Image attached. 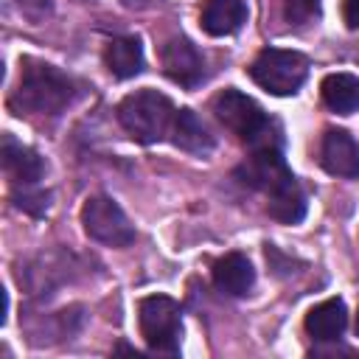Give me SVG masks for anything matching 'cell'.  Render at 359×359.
<instances>
[{"label":"cell","mask_w":359,"mask_h":359,"mask_svg":"<svg viewBox=\"0 0 359 359\" xmlns=\"http://www.w3.org/2000/svg\"><path fill=\"white\" fill-rule=\"evenodd\" d=\"M76 98V81L53 65L22 59V73L8 107L17 115H59Z\"/></svg>","instance_id":"cell-1"},{"label":"cell","mask_w":359,"mask_h":359,"mask_svg":"<svg viewBox=\"0 0 359 359\" xmlns=\"http://www.w3.org/2000/svg\"><path fill=\"white\" fill-rule=\"evenodd\" d=\"M174 112L177 109L171 107V101L163 93H157V90L129 93L118 104V121L129 132V137H135L137 143H157V140H163L171 132Z\"/></svg>","instance_id":"cell-2"},{"label":"cell","mask_w":359,"mask_h":359,"mask_svg":"<svg viewBox=\"0 0 359 359\" xmlns=\"http://www.w3.org/2000/svg\"><path fill=\"white\" fill-rule=\"evenodd\" d=\"M213 112L238 140L250 143L252 149L275 146L272 143V121L250 95H244L238 90H222L213 98Z\"/></svg>","instance_id":"cell-3"},{"label":"cell","mask_w":359,"mask_h":359,"mask_svg":"<svg viewBox=\"0 0 359 359\" xmlns=\"http://www.w3.org/2000/svg\"><path fill=\"white\" fill-rule=\"evenodd\" d=\"M250 76L258 87L272 95H294L309 76V62L297 50L266 48L252 59Z\"/></svg>","instance_id":"cell-4"},{"label":"cell","mask_w":359,"mask_h":359,"mask_svg":"<svg viewBox=\"0 0 359 359\" xmlns=\"http://www.w3.org/2000/svg\"><path fill=\"white\" fill-rule=\"evenodd\" d=\"M137 323H140V337L151 351L160 353H174L180 351L182 342V317H180V303L165 297V294H149L137 306Z\"/></svg>","instance_id":"cell-5"},{"label":"cell","mask_w":359,"mask_h":359,"mask_svg":"<svg viewBox=\"0 0 359 359\" xmlns=\"http://www.w3.org/2000/svg\"><path fill=\"white\" fill-rule=\"evenodd\" d=\"M81 224L84 233L107 247H126L135 241V227L129 224L121 205L109 196H90L81 208Z\"/></svg>","instance_id":"cell-6"},{"label":"cell","mask_w":359,"mask_h":359,"mask_svg":"<svg viewBox=\"0 0 359 359\" xmlns=\"http://www.w3.org/2000/svg\"><path fill=\"white\" fill-rule=\"evenodd\" d=\"M238 180L250 188L258 191H272L275 185H280L283 180L292 177V171L286 168L278 146H264V149H252V154L238 165Z\"/></svg>","instance_id":"cell-7"},{"label":"cell","mask_w":359,"mask_h":359,"mask_svg":"<svg viewBox=\"0 0 359 359\" xmlns=\"http://www.w3.org/2000/svg\"><path fill=\"white\" fill-rule=\"evenodd\" d=\"M163 70L180 87H196L205 79L202 53L182 36H174L163 45Z\"/></svg>","instance_id":"cell-8"},{"label":"cell","mask_w":359,"mask_h":359,"mask_svg":"<svg viewBox=\"0 0 359 359\" xmlns=\"http://www.w3.org/2000/svg\"><path fill=\"white\" fill-rule=\"evenodd\" d=\"M320 163L334 177H359V146L345 129H328L320 143Z\"/></svg>","instance_id":"cell-9"},{"label":"cell","mask_w":359,"mask_h":359,"mask_svg":"<svg viewBox=\"0 0 359 359\" xmlns=\"http://www.w3.org/2000/svg\"><path fill=\"white\" fill-rule=\"evenodd\" d=\"M0 160H3V171H6V177H8L14 185H22V188L34 185V182L42 180V174H45V163H42V157H39L34 149L17 143L11 135H3V151H0Z\"/></svg>","instance_id":"cell-10"},{"label":"cell","mask_w":359,"mask_h":359,"mask_svg":"<svg viewBox=\"0 0 359 359\" xmlns=\"http://www.w3.org/2000/svg\"><path fill=\"white\" fill-rule=\"evenodd\" d=\"M213 283L219 292L230 294V297H241L252 289L255 283V269L250 264L247 255L241 252H227L224 258H219L213 264Z\"/></svg>","instance_id":"cell-11"},{"label":"cell","mask_w":359,"mask_h":359,"mask_svg":"<svg viewBox=\"0 0 359 359\" xmlns=\"http://www.w3.org/2000/svg\"><path fill=\"white\" fill-rule=\"evenodd\" d=\"M168 135H171V143L180 146L182 151L202 154V157L213 151V137H210L208 126L199 121V115L194 109H177Z\"/></svg>","instance_id":"cell-12"},{"label":"cell","mask_w":359,"mask_h":359,"mask_svg":"<svg viewBox=\"0 0 359 359\" xmlns=\"http://www.w3.org/2000/svg\"><path fill=\"white\" fill-rule=\"evenodd\" d=\"M348 325V311L345 303L339 297H328L323 303H317L309 314H306V331L317 339V342H334L342 337Z\"/></svg>","instance_id":"cell-13"},{"label":"cell","mask_w":359,"mask_h":359,"mask_svg":"<svg viewBox=\"0 0 359 359\" xmlns=\"http://www.w3.org/2000/svg\"><path fill=\"white\" fill-rule=\"evenodd\" d=\"M247 22L244 0H208L202 8V28L210 36H230Z\"/></svg>","instance_id":"cell-14"},{"label":"cell","mask_w":359,"mask_h":359,"mask_svg":"<svg viewBox=\"0 0 359 359\" xmlns=\"http://www.w3.org/2000/svg\"><path fill=\"white\" fill-rule=\"evenodd\" d=\"M266 196H269L266 210H269L272 219H278L283 224L303 222V216H306V194H303V188L297 185L294 177H289L280 185H275L272 191H266Z\"/></svg>","instance_id":"cell-15"},{"label":"cell","mask_w":359,"mask_h":359,"mask_svg":"<svg viewBox=\"0 0 359 359\" xmlns=\"http://www.w3.org/2000/svg\"><path fill=\"white\" fill-rule=\"evenodd\" d=\"M104 65L115 79H132L143 70V48L135 36H118L104 48Z\"/></svg>","instance_id":"cell-16"},{"label":"cell","mask_w":359,"mask_h":359,"mask_svg":"<svg viewBox=\"0 0 359 359\" xmlns=\"http://www.w3.org/2000/svg\"><path fill=\"white\" fill-rule=\"evenodd\" d=\"M323 101L328 109L339 115H351L359 109V79L353 73H331L320 84Z\"/></svg>","instance_id":"cell-17"},{"label":"cell","mask_w":359,"mask_h":359,"mask_svg":"<svg viewBox=\"0 0 359 359\" xmlns=\"http://www.w3.org/2000/svg\"><path fill=\"white\" fill-rule=\"evenodd\" d=\"M283 3V17L294 25L311 22L320 11V0H280Z\"/></svg>","instance_id":"cell-18"},{"label":"cell","mask_w":359,"mask_h":359,"mask_svg":"<svg viewBox=\"0 0 359 359\" xmlns=\"http://www.w3.org/2000/svg\"><path fill=\"white\" fill-rule=\"evenodd\" d=\"M14 202H17V208L39 216L48 208V194H20V196H14Z\"/></svg>","instance_id":"cell-19"},{"label":"cell","mask_w":359,"mask_h":359,"mask_svg":"<svg viewBox=\"0 0 359 359\" xmlns=\"http://www.w3.org/2000/svg\"><path fill=\"white\" fill-rule=\"evenodd\" d=\"M342 20L348 28H359V0H342Z\"/></svg>","instance_id":"cell-20"},{"label":"cell","mask_w":359,"mask_h":359,"mask_svg":"<svg viewBox=\"0 0 359 359\" xmlns=\"http://www.w3.org/2000/svg\"><path fill=\"white\" fill-rule=\"evenodd\" d=\"M20 3V8L28 14V17H34V20H39L48 8H50V0H17Z\"/></svg>","instance_id":"cell-21"},{"label":"cell","mask_w":359,"mask_h":359,"mask_svg":"<svg viewBox=\"0 0 359 359\" xmlns=\"http://www.w3.org/2000/svg\"><path fill=\"white\" fill-rule=\"evenodd\" d=\"M123 6H129V8H143V6H149L151 0H121Z\"/></svg>","instance_id":"cell-22"},{"label":"cell","mask_w":359,"mask_h":359,"mask_svg":"<svg viewBox=\"0 0 359 359\" xmlns=\"http://www.w3.org/2000/svg\"><path fill=\"white\" fill-rule=\"evenodd\" d=\"M356 334H359V314H356Z\"/></svg>","instance_id":"cell-23"}]
</instances>
